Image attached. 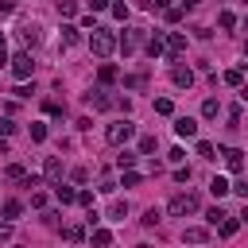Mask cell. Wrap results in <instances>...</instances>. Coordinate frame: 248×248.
Returning <instances> with one entry per match:
<instances>
[{"mask_svg": "<svg viewBox=\"0 0 248 248\" xmlns=\"http://www.w3.org/2000/svg\"><path fill=\"white\" fill-rule=\"evenodd\" d=\"M89 50H93L97 58H108V54L116 50V35H112L108 27H93V35H89Z\"/></svg>", "mask_w": 248, "mask_h": 248, "instance_id": "cell-1", "label": "cell"}, {"mask_svg": "<svg viewBox=\"0 0 248 248\" xmlns=\"http://www.w3.org/2000/svg\"><path fill=\"white\" fill-rule=\"evenodd\" d=\"M97 78H101V85H112V81H116V78H120V70H116V66H112V62H105V66H101V74H97Z\"/></svg>", "mask_w": 248, "mask_h": 248, "instance_id": "cell-14", "label": "cell"}, {"mask_svg": "<svg viewBox=\"0 0 248 248\" xmlns=\"http://www.w3.org/2000/svg\"><path fill=\"white\" fill-rule=\"evenodd\" d=\"M8 62H12V74H16L19 81L35 74V62H31V54H27V50H19V54H16V58H8Z\"/></svg>", "mask_w": 248, "mask_h": 248, "instance_id": "cell-4", "label": "cell"}, {"mask_svg": "<svg viewBox=\"0 0 248 248\" xmlns=\"http://www.w3.org/2000/svg\"><path fill=\"white\" fill-rule=\"evenodd\" d=\"M124 186H140V174L136 170H124Z\"/></svg>", "mask_w": 248, "mask_h": 248, "instance_id": "cell-42", "label": "cell"}, {"mask_svg": "<svg viewBox=\"0 0 248 248\" xmlns=\"http://www.w3.org/2000/svg\"><path fill=\"white\" fill-rule=\"evenodd\" d=\"M217 23L229 31V27H236V16H232V12H221V16H217Z\"/></svg>", "mask_w": 248, "mask_h": 248, "instance_id": "cell-34", "label": "cell"}, {"mask_svg": "<svg viewBox=\"0 0 248 248\" xmlns=\"http://www.w3.org/2000/svg\"><path fill=\"white\" fill-rule=\"evenodd\" d=\"M0 213H4V217H8V221H16V217H19V213H23V205H19V202H16V198H12V202H4V209H0Z\"/></svg>", "mask_w": 248, "mask_h": 248, "instance_id": "cell-22", "label": "cell"}, {"mask_svg": "<svg viewBox=\"0 0 248 248\" xmlns=\"http://www.w3.org/2000/svg\"><path fill=\"white\" fill-rule=\"evenodd\" d=\"M186 240H190V244H205V240H209V232H205V229H198V225H190V229H186Z\"/></svg>", "mask_w": 248, "mask_h": 248, "instance_id": "cell-19", "label": "cell"}, {"mask_svg": "<svg viewBox=\"0 0 248 248\" xmlns=\"http://www.w3.org/2000/svg\"><path fill=\"white\" fill-rule=\"evenodd\" d=\"M8 178H12V182H23V178H27V170H23L19 163H12V167H8Z\"/></svg>", "mask_w": 248, "mask_h": 248, "instance_id": "cell-31", "label": "cell"}, {"mask_svg": "<svg viewBox=\"0 0 248 248\" xmlns=\"http://www.w3.org/2000/svg\"><path fill=\"white\" fill-rule=\"evenodd\" d=\"M12 8H16V0H0V16H8Z\"/></svg>", "mask_w": 248, "mask_h": 248, "instance_id": "cell-47", "label": "cell"}, {"mask_svg": "<svg viewBox=\"0 0 248 248\" xmlns=\"http://www.w3.org/2000/svg\"><path fill=\"white\" fill-rule=\"evenodd\" d=\"M147 54H151V58H159V54H167V43H163V35H155V39H147Z\"/></svg>", "mask_w": 248, "mask_h": 248, "instance_id": "cell-16", "label": "cell"}, {"mask_svg": "<svg viewBox=\"0 0 248 248\" xmlns=\"http://www.w3.org/2000/svg\"><path fill=\"white\" fill-rule=\"evenodd\" d=\"M159 221H163L159 209H147V213H143V225H159Z\"/></svg>", "mask_w": 248, "mask_h": 248, "instance_id": "cell-39", "label": "cell"}, {"mask_svg": "<svg viewBox=\"0 0 248 248\" xmlns=\"http://www.w3.org/2000/svg\"><path fill=\"white\" fill-rule=\"evenodd\" d=\"M132 163H136V151H128V147H124V151L116 155V167H120V170H132Z\"/></svg>", "mask_w": 248, "mask_h": 248, "instance_id": "cell-21", "label": "cell"}, {"mask_svg": "<svg viewBox=\"0 0 248 248\" xmlns=\"http://www.w3.org/2000/svg\"><path fill=\"white\" fill-rule=\"evenodd\" d=\"M74 202H78V205H85V209H93V194H89V190H78V198H74Z\"/></svg>", "mask_w": 248, "mask_h": 248, "instance_id": "cell-36", "label": "cell"}, {"mask_svg": "<svg viewBox=\"0 0 248 248\" xmlns=\"http://www.w3.org/2000/svg\"><path fill=\"white\" fill-rule=\"evenodd\" d=\"M229 190H236V194H240V198H244V202H248V182H232V186H229Z\"/></svg>", "mask_w": 248, "mask_h": 248, "instance_id": "cell-43", "label": "cell"}, {"mask_svg": "<svg viewBox=\"0 0 248 248\" xmlns=\"http://www.w3.org/2000/svg\"><path fill=\"white\" fill-rule=\"evenodd\" d=\"M225 85H244V74L240 70H225Z\"/></svg>", "mask_w": 248, "mask_h": 248, "instance_id": "cell-30", "label": "cell"}, {"mask_svg": "<svg viewBox=\"0 0 248 248\" xmlns=\"http://www.w3.org/2000/svg\"><path fill=\"white\" fill-rule=\"evenodd\" d=\"M143 81H147V78H143V74H132V78H124V85H128V89H140V85H143Z\"/></svg>", "mask_w": 248, "mask_h": 248, "instance_id": "cell-37", "label": "cell"}, {"mask_svg": "<svg viewBox=\"0 0 248 248\" xmlns=\"http://www.w3.org/2000/svg\"><path fill=\"white\" fill-rule=\"evenodd\" d=\"M58 12L70 19V16H78V4H74V0H58Z\"/></svg>", "mask_w": 248, "mask_h": 248, "instance_id": "cell-28", "label": "cell"}, {"mask_svg": "<svg viewBox=\"0 0 248 248\" xmlns=\"http://www.w3.org/2000/svg\"><path fill=\"white\" fill-rule=\"evenodd\" d=\"M31 140L43 143V140H46V124H31Z\"/></svg>", "mask_w": 248, "mask_h": 248, "instance_id": "cell-35", "label": "cell"}, {"mask_svg": "<svg viewBox=\"0 0 248 248\" xmlns=\"http://www.w3.org/2000/svg\"><path fill=\"white\" fill-rule=\"evenodd\" d=\"M198 155H202V159H217V155H213V143H205V140L198 143Z\"/></svg>", "mask_w": 248, "mask_h": 248, "instance_id": "cell-38", "label": "cell"}, {"mask_svg": "<svg viewBox=\"0 0 248 248\" xmlns=\"http://www.w3.org/2000/svg\"><path fill=\"white\" fill-rule=\"evenodd\" d=\"M8 62V46H4V35H0V66Z\"/></svg>", "mask_w": 248, "mask_h": 248, "instance_id": "cell-48", "label": "cell"}, {"mask_svg": "<svg viewBox=\"0 0 248 248\" xmlns=\"http://www.w3.org/2000/svg\"><path fill=\"white\" fill-rule=\"evenodd\" d=\"M128 217V202H112V221H124Z\"/></svg>", "mask_w": 248, "mask_h": 248, "instance_id": "cell-33", "label": "cell"}, {"mask_svg": "<svg viewBox=\"0 0 248 248\" xmlns=\"http://www.w3.org/2000/svg\"><path fill=\"white\" fill-rule=\"evenodd\" d=\"M140 43H143V27H128V35H124V39H120L116 46H120V50L128 54V50H136Z\"/></svg>", "mask_w": 248, "mask_h": 248, "instance_id": "cell-7", "label": "cell"}, {"mask_svg": "<svg viewBox=\"0 0 248 248\" xmlns=\"http://www.w3.org/2000/svg\"><path fill=\"white\" fill-rule=\"evenodd\" d=\"M93 244H97V248L112 244V232H108V229H93Z\"/></svg>", "mask_w": 248, "mask_h": 248, "instance_id": "cell-25", "label": "cell"}, {"mask_svg": "<svg viewBox=\"0 0 248 248\" xmlns=\"http://www.w3.org/2000/svg\"><path fill=\"white\" fill-rule=\"evenodd\" d=\"M221 155H225V167L229 170H244V151L240 147H225Z\"/></svg>", "mask_w": 248, "mask_h": 248, "instance_id": "cell-10", "label": "cell"}, {"mask_svg": "<svg viewBox=\"0 0 248 248\" xmlns=\"http://www.w3.org/2000/svg\"><path fill=\"white\" fill-rule=\"evenodd\" d=\"M19 39H23V46H39L43 27H39V23H19Z\"/></svg>", "mask_w": 248, "mask_h": 248, "instance_id": "cell-5", "label": "cell"}, {"mask_svg": "<svg viewBox=\"0 0 248 248\" xmlns=\"http://www.w3.org/2000/svg\"><path fill=\"white\" fill-rule=\"evenodd\" d=\"M89 8H93V12H105V8H108V0H89Z\"/></svg>", "mask_w": 248, "mask_h": 248, "instance_id": "cell-46", "label": "cell"}, {"mask_svg": "<svg viewBox=\"0 0 248 248\" xmlns=\"http://www.w3.org/2000/svg\"><path fill=\"white\" fill-rule=\"evenodd\" d=\"M198 205H202V202H198V194H190V190H186V194H174L167 209H170L174 217H186V213H198Z\"/></svg>", "mask_w": 248, "mask_h": 248, "instance_id": "cell-3", "label": "cell"}, {"mask_svg": "<svg viewBox=\"0 0 248 248\" xmlns=\"http://www.w3.org/2000/svg\"><path fill=\"white\" fill-rule=\"evenodd\" d=\"M12 132H16V124L12 120H0V136H12Z\"/></svg>", "mask_w": 248, "mask_h": 248, "instance_id": "cell-45", "label": "cell"}, {"mask_svg": "<svg viewBox=\"0 0 248 248\" xmlns=\"http://www.w3.org/2000/svg\"><path fill=\"white\" fill-rule=\"evenodd\" d=\"M31 205H35V209H43V205H46V194H43V190H35V194H31Z\"/></svg>", "mask_w": 248, "mask_h": 248, "instance_id": "cell-41", "label": "cell"}, {"mask_svg": "<svg viewBox=\"0 0 248 248\" xmlns=\"http://www.w3.org/2000/svg\"><path fill=\"white\" fill-rule=\"evenodd\" d=\"M163 19H167V23H178V19H182V8H178V4H174V8H163Z\"/></svg>", "mask_w": 248, "mask_h": 248, "instance_id": "cell-29", "label": "cell"}, {"mask_svg": "<svg viewBox=\"0 0 248 248\" xmlns=\"http://www.w3.org/2000/svg\"><path fill=\"white\" fill-rule=\"evenodd\" d=\"M108 8H112V16H116V19H128V4H108Z\"/></svg>", "mask_w": 248, "mask_h": 248, "instance_id": "cell-40", "label": "cell"}, {"mask_svg": "<svg viewBox=\"0 0 248 248\" xmlns=\"http://www.w3.org/2000/svg\"><path fill=\"white\" fill-rule=\"evenodd\" d=\"M244 54H248V43H244Z\"/></svg>", "mask_w": 248, "mask_h": 248, "instance_id": "cell-51", "label": "cell"}, {"mask_svg": "<svg viewBox=\"0 0 248 248\" xmlns=\"http://www.w3.org/2000/svg\"><path fill=\"white\" fill-rule=\"evenodd\" d=\"M225 217H229V213H225V209H221V205H213V209H209V213H205V221H209V225H221V221H225Z\"/></svg>", "mask_w": 248, "mask_h": 248, "instance_id": "cell-27", "label": "cell"}, {"mask_svg": "<svg viewBox=\"0 0 248 248\" xmlns=\"http://www.w3.org/2000/svg\"><path fill=\"white\" fill-rule=\"evenodd\" d=\"M132 136H136V124H132V120H116V124H108V128H105V140H108L112 147L128 143Z\"/></svg>", "mask_w": 248, "mask_h": 248, "instance_id": "cell-2", "label": "cell"}, {"mask_svg": "<svg viewBox=\"0 0 248 248\" xmlns=\"http://www.w3.org/2000/svg\"><path fill=\"white\" fill-rule=\"evenodd\" d=\"M163 43H167V54H182V50H186V35H182V31H167Z\"/></svg>", "mask_w": 248, "mask_h": 248, "instance_id": "cell-8", "label": "cell"}, {"mask_svg": "<svg viewBox=\"0 0 248 248\" xmlns=\"http://www.w3.org/2000/svg\"><path fill=\"white\" fill-rule=\"evenodd\" d=\"M217 112H221V105H217V97H205V101H202V116H205V120H213Z\"/></svg>", "mask_w": 248, "mask_h": 248, "instance_id": "cell-17", "label": "cell"}, {"mask_svg": "<svg viewBox=\"0 0 248 248\" xmlns=\"http://www.w3.org/2000/svg\"><path fill=\"white\" fill-rule=\"evenodd\" d=\"M236 229H240V221H236V217H225V221L217 225V232H221V236H232Z\"/></svg>", "mask_w": 248, "mask_h": 248, "instance_id": "cell-23", "label": "cell"}, {"mask_svg": "<svg viewBox=\"0 0 248 248\" xmlns=\"http://www.w3.org/2000/svg\"><path fill=\"white\" fill-rule=\"evenodd\" d=\"M170 81H174L178 89H190V85H194V70H190V66H174V70H170Z\"/></svg>", "mask_w": 248, "mask_h": 248, "instance_id": "cell-9", "label": "cell"}, {"mask_svg": "<svg viewBox=\"0 0 248 248\" xmlns=\"http://www.w3.org/2000/svg\"><path fill=\"white\" fill-rule=\"evenodd\" d=\"M194 4H198V0H178V8H182V12H186V8H194Z\"/></svg>", "mask_w": 248, "mask_h": 248, "instance_id": "cell-49", "label": "cell"}, {"mask_svg": "<svg viewBox=\"0 0 248 248\" xmlns=\"http://www.w3.org/2000/svg\"><path fill=\"white\" fill-rule=\"evenodd\" d=\"M89 105H93V108H101V112H105V108H112V105H116V101H112V97H108V89H105V85H97V89H89Z\"/></svg>", "mask_w": 248, "mask_h": 248, "instance_id": "cell-6", "label": "cell"}, {"mask_svg": "<svg viewBox=\"0 0 248 248\" xmlns=\"http://www.w3.org/2000/svg\"><path fill=\"white\" fill-rule=\"evenodd\" d=\"M174 132H178L182 140H190V136H198V120H190V116H178V120H174Z\"/></svg>", "mask_w": 248, "mask_h": 248, "instance_id": "cell-12", "label": "cell"}, {"mask_svg": "<svg viewBox=\"0 0 248 248\" xmlns=\"http://www.w3.org/2000/svg\"><path fill=\"white\" fill-rule=\"evenodd\" d=\"M240 101H248V85H240Z\"/></svg>", "mask_w": 248, "mask_h": 248, "instance_id": "cell-50", "label": "cell"}, {"mask_svg": "<svg viewBox=\"0 0 248 248\" xmlns=\"http://www.w3.org/2000/svg\"><path fill=\"white\" fill-rule=\"evenodd\" d=\"M43 174H46V182H50V186H58V182H62V163L50 155V159L43 163Z\"/></svg>", "mask_w": 248, "mask_h": 248, "instance_id": "cell-11", "label": "cell"}, {"mask_svg": "<svg viewBox=\"0 0 248 248\" xmlns=\"http://www.w3.org/2000/svg\"><path fill=\"white\" fill-rule=\"evenodd\" d=\"M209 194H213V198H225V194H229V182H225L221 174H217V178H209Z\"/></svg>", "mask_w": 248, "mask_h": 248, "instance_id": "cell-18", "label": "cell"}, {"mask_svg": "<svg viewBox=\"0 0 248 248\" xmlns=\"http://www.w3.org/2000/svg\"><path fill=\"white\" fill-rule=\"evenodd\" d=\"M159 143H155V136H140V155H151Z\"/></svg>", "mask_w": 248, "mask_h": 248, "instance_id": "cell-26", "label": "cell"}, {"mask_svg": "<svg viewBox=\"0 0 248 248\" xmlns=\"http://www.w3.org/2000/svg\"><path fill=\"white\" fill-rule=\"evenodd\" d=\"M155 112H159V116H170V112H174V101H170V97H155Z\"/></svg>", "mask_w": 248, "mask_h": 248, "instance_id": "cell-20", "label": "cell"}, {"mask_svg": "<svg viewBox=\"0 0 248 248\" xmlns=\"http://www.w3.org/2000/svg\"><path fill=\"white\" fill-rule=\"evenodd\" d=\"M62 236H66V240H74V244H78V240H81V236H85V229H81V225H66V229H62Z\"/></svg>", "mask_w": 248, "mask_h": 248, "instance_id": "cell-24", "label": "cell"}, {"mask_svg": "<svg viewBox=\"0 0 248 248\" xmlns=\"http://www.w3.org/2000/svg\"><path fill=\"white\" fill-rule=\"evenodd\" d=\"M54 198H58L62 205H70V202L78 198V190H74V186H66V182H58V186H54Z\"/></svg>", "mask_w": 248, "mask_h": 248, "instance_id": "cell-13", "label": "cell"}, {"mask_svg": "<svg viewBox=\"0 0 248 248\" xmlns=\"http://www.w3.org/2000/svg\"><path fill=\"white\" fill-rule=\"evenodd\" d=\"M74 43H81V35H78L74 23H66V27H62V46H74Z\"/></svg>", "mask_w": 248, "mask_h": 248, "instance_id": "cell-15", "label": "cell"}, {"mask_svg": "<svg viewBox=\"0 0 248 248\" xmlns=\"http://www.w3.org/2000/svg\"><path fill=\"white\" fill-rule=\"evenodd\" d=\"M97 190H101V194H112V190H116V178H112V174H101V186H97Z\"/></svg>", "mask_w": 248, "mask_h": 248, "instance_id": "cell-32", "label": "cell"}, {"mask_svg": "<svg viewBox=\"0 0 248 248\" xmlns=\"http://www.w3.org/2000/svg\"><path fill=\"white\" fill-rule=\"evenodd\" d=\"M0 240H12V221H0Z\"/></svg>", "mask_w": 248, "mask_h": 248, "instance_id": "cell-44", "label": "cell"}]
</instances>
